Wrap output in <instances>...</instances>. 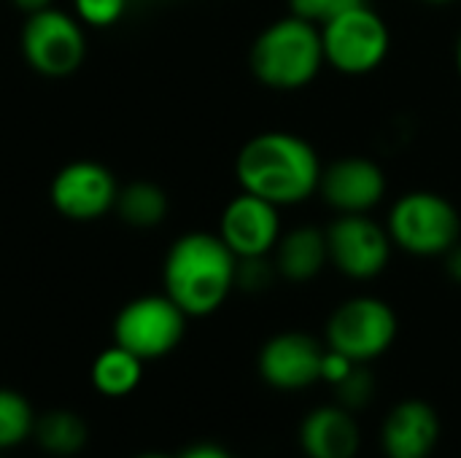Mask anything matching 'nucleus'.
Instances as JSON below:
<instances>
[{"instance_id": "13", "label": "nucleus", "mask_w": 461, "mask_h": 458, "mask_svg": "<svg viewBox=\"0 0 461 458\" xmlns=\"http://www.w3.org/2000/svg\"><path fill=\"white\" fill-rule=\"evenodd\" d=\"M324 348L305 332H281L270 337L257 359L259 375L267 386L281 391H300L321 381Z\"/></svg>"}, {"instance_id": "18", "label": "nucleus", "mask_w": 461, "mask_h": 458, "mask_svg": "<svg viewBox=\"0 0 461 458\" xmlns=\"http://www.w3.org/2000/svg\"><path fill=\"white\" fill-rule=\"evenodd\" d=\"M113 211L127 227L154 229L167 219L170 200L167 192L154 181H130L127 186H119Z\"/></svg>"}, {"instance_id": "24", "label": "nucleus", "mask_w": 461, "mask_h": 458, "mask_svg": "<svg viewBox=\"0 0 461 458\" xmlns=\"http://www.w3.org/2000/svg\"><path fill=\"white\" fill-rule=\"evenodd\" d=\"M278 275L276 262L267 256H251V259H238V275H235V289L246 292H265L273 278Z\"/></svg>"}, {"instance_id": "11", "label": "nucleus", "mask_w": 461, "mask_h": 458, "mask_svg": "<svg viewBox=\"0 0 461 458\" xmlns=\"http://www.w3.org/2000/svg\"><path fill=\"white\" fill-rule=\"evenodd\" d=\"M216 235L238 259L270 256L284 235L278 205L257 194L240 192L224 205Z\"/></svg>"}, {"instance_id": "15", "label": "nucleus", "mask_w": 461, "mask_h": 458, "mask_svg": "<svg viewBox=\"0 0 461 458\" xmlns=\"http://www.w3.org/2000/svg\"><path fill=\"white\" fill-rule=\"evenodd\" d=\"M300 445L308 458H354L359 429L346 408H319L300 427Z\"/></svg>"}, {"instance_id": "21", "label": "nucleus", "mask_w": 461, "mask_h": 458, "mask_svg": "<svg viewBox=\"0 0 461 458\" xmlns=\"http://www.w3.org/2000/svg\"><path fill=\"white\" fill-rule=\"evenodd\" d=\"M130 0H73V13L84 27L105 30L122 22Z\"/></svg>"}, {"instance_id": "8", "label": "nucleus", "mask_w": 461, "mask_h": 458, "mask_svg": "<svg viewBox=\"0 0 461 458\" xmlns=\"http://www.w3.org/2000/svg\"><path fill=\"white\" fill-rule=\"evenodd\" d=\"M397 337V313L378 297H351L335 308L327 321V348L365 364L392 348Z\"/></svg>"}, {"instance_id": "10", "label": "nucleus", "mask_w": 461, "mask_h": 458, "mask_svg": "<svg viewBox=\"0 0 461 458\" xmlns=\"http://www.w3.org/2000/svg\"><path fill=\"white\" fill-rule=\"evenodd\" d=\"M119 184L113 173L95 159H76L62 165L49 186L51 208L78 224H89L113 211Z\"/></svg>"}, {"instance_id": "27", "label": "nucleus", "mask_w": 461, "mask_h": 458, "mask_svg": "<svg viewBox=\"0 0 461 458\" xmlns=\"http://www.w3.org/2000/svg\"><path fill=\"white\" fill-rule=\"evenodd\" d=\"M181 458H230V454L221 451L219 445H194V448H189Z\"/></svg>"}, {"instance_id": "16", "label": "nucleus", "mask_w": 461, "mask_h": 458, "mask_svg": "<svg viewBox=\"0 0 461 458\" xmlns=\"http://www.w3.org/2000/svg\"><path fill=\"white\" fill-rule=\"evenodd\" d=\"M273 254L281 278L292 283H308L330 265L327 232L319 227H294L281 235Z\"/></svg>"}, {"instance_id": "31", "label": "nucleus", "mask_w": 461, "mask_h": 458, "mask_svg": "<svg viewBox=\"0 0 461 458\" xmlns=\"http://www.w3.org/2000/svg\"><path fill=\"white\" fill-rule=\"evenodd\" d=\"M138 458H167V456H159V454H146V456H138Z\"/></svg>"}, {"instance_id": "30", "label": "nucleus", "mask_w": 461, "mask_h": 458, "mask_svg": "<svg viewBox=\"0 0 461 458\" xmlns=\"http://www.w3.org/2000/svg\"><path fill=\"white\" fill-rule=\"evenodd\" d=\"M456 67H459V76H461V35H459V43H456Z\"/></svg>"}, {"instance_id": "29", "label": "nucleus", "mask_w": 461, "mask_h": 458, "mask_svg": "<svg viewBox=\"0 0 461 458\" xmlns=\"http://www.w3.org/2000/svg\"><path fill=\"white\" fill-rule=\"evenodd\" d=\"M421 3H427V5H451L456 0H421Z\"/></svg>"}, {"instance_id": "20", "label": "nucleus", "mask_w": 461, "mask_h": 458, "mask_svg": "<svg viewBox=\"0 0 461 458\" xmlns=\"http://www.w3.org/2000/svg\"><path fill=\"white\" fill-rule=\"evenodd\" d=\"M35 429V413L14 389H0V454L22 445L27 437H32Z\"/></svg>"}, {"instance_id": "7", "label": "nucleus", "mask_w": 461, "mask_h": 458, "mask_svg": "<svg viewBox=\"0 0 461 458\" xmlns=\"http://www.w3.org/2000/svg\"><path fill=\"white\" fill-rule=\"evenodd\" d=\"M186 313L162 292L130 300L113 319V343L143 362L162 359L178 348L186 332Z\"/></svg>"}, {"instance_id": "1", "label": "nucleus", "mask_w": 461, "mask_h": 458, "mask_svg": "<svg viewBox=\"0 0 461 458\" xmlns=\"http://www.w3.org/2000/svg\"><path fill=\"white\" fill-rule=\"evenodd\" d=\"M321 159L316 148L284 130L259 132L246 140L235 157V178L240 192L257 194L278 208L300 205L319 192Z\"/></svg>"}, {"instance_id": "23", "label": "nucleus", "mask_w": 461, "mask_h": 458, "mask_svg": "<svg viewBox=\"0 0 461 458\" xmlns=\"http://www.w3.org/2000/svg\"><path fill=\"white\" fill-rule=\"evenodd\" d=\"M286 3H289V13L321 27L330 19L340 16L343 11H348L354 5H362L365 0H286Z\"/></svg>"}, {"instance_id": "2", "label": "nucleus", "mask_w": 461, "mask_h": 458, "mask_svg": "<svg viewBox=\"0 0 461 458\" xmlns=\"http://www.w3.org/2000/svg\"><path fill=\"white\" fill-rule=\"evenodd\" d=\"M238 256L216 232H186L173 240L162 265L165 294L189 316L216 313L235 289Z\"/></svg>"}, {"instance_id": "28", "label": "nucleus", "mask_w": 461, "mask_h": 458, "mask_svg": "<svg viewBox=\"0 0 461 458\" xmlns=\"http://www.w3.org/2000/svg\"><path fill=\"white\" fill-rule=\"evenodd\" d=\"M14 8H19L22 13H35V11H43L49 5H54V0H11Z\"/></svg>"}, {"instance_id": "19", "label": "nucleus", "mask_w": 461, "mask_h": 458, "mask_svg": "<svg viewBox=\"0 0 461 458\" xmlns=\"http://www.w3.org/2000/svg\"><path fill=\"white\" fill-rule=\"evenodd\" d=\"M32 437L41 451L49 456H76L89 443V427L81 416L70 410H49L41 418H35Z\"/></svg>"}, {"instance_id": "3", "label": "nucleus", "mask_w": 461, "mask_h": 458, "mask_svg": "<svg viewBox=\"0 0 461 458\" xmlns=\"http://www.w3.org/2000/svg\"><path fill=\"white\" fill-rule=\"evenodd\" d=\"M249 65L254 78L276 92H297L316 81L324 59L321 30L294 13L270 22L251 43Z\"/></svg>"}, {"instance_id": "22", "label": "nucleus", "mask_w": 461, "mask_h": 458, "mask_svg": "<svg viewBox=\"0 0 461 458\" xmlns=\"http://www.w3.org/2000/svg\"><path fill=\"white\" fill-rule=\"evenodd\" d=\"M338 400H340V408H346V410H362V408H367V402L373 400V394H375V381H373V375L362 367V364H357L338 386Z\"/></svg>"}, {"instance_id": "14", "label": "nucleus", "mask_w": 461, "mask_h": 458, "mask_svg": "<svg viewBox=\"0 0 461 458\" xmlns=\"http://www.w3.org/2000/svg\"><path fill=\"white\" fill-rule=\"evenodd\" d=\"M440 437V418L421 400L400 402L384 421V451L389 458H427Z\"/></svg>"}, {"instance_id": "6", "label": "nucleus", "mask_w": 461, "mask_h": 458, "mask_svg": "<svg viewBox=\"0 0 461 458\" xmlns=\"http://www.w3.org/2000/svg\"><path fill=\"white\" fill-rule=\"evenodd\" d=\"M24 62L46 78L73 76L86 59V30L76 13L57 5L27 13L19 35Z\"/></svg>"}, {"instance_id": "17", "label": "nucleus", "mask_w": 461, "mask_h": 458, "mask_svg": "<svg viewBox=\"0 0 461 458\" xmlns=\"http://www.w3.org/2000/svg\"><path fill=\"white\" fill-rule=\"evenodd\" d=\"M89 378L97 394L111 397V400L127 397L143 381V359H138L135 354L113 343L111 348L97 354V359L92 362Z\"/></svg>"}, {"instance_id": "9", "label": "nucleus", "mask_w": 461, "mask_h": 458, "mask_svg": "<svg viewBox=\"0 0 461 458\" xmlns=\"http://www.w3.org/2000/svg\"><path fill=\"white\" fill-rule=\"evenodd\" d=\"M332 267L351 281L378 278L392 259V235L370 213H338L324 229Z\"/></svg>"}, {"instance_id": "4", "label": "nucleus", "mask_w": 461, "mask_h": 458, "mask_svg": "<svg viewBox=\"0 0 461 458\" xmlns=\"http://www.w3.org/2000/svg\"><path fill=\"white\" fill-rule=\"evenodd\" d=\"M386 229L392 243L411 256H446L461 240V216L456 205L427 189L405 192L389 211Z\"/></svg>"}, {"instance_id": "25", "label": "nucleus", "mask_w": 461, "mask_h": 458, "mask_svg": "<svg viewBox=\"0 0 461 458\" xmlns=\"http://www.w3.org/2000/svg\"><path fill=\"white\" fill-rule=\"evenodd\" d=\"M354 367H357V362H351L346 354H340L335 348H324V356H321V381L338 386Z\"/></svg>"}, {"instance_id": "5", "label": "nucleus", "mask_w": 461, "mask_h": 458, "mask_svg": "<svg viewBox=\"0 0 461 458\" xmlns=\"http://www.w3.org/2000/svg\"><path fill=\"white\" fill-rule=\"evenodd\" d=\"M319 30L327 65L343 76H367L378 70L392 49L386 19L367 3L343 11Z\"/></svg>"}, {"instance_id": "12", "label": "nucleus", "mask_w": 461, "mask_h": 458, "mask_svg": "<svg viewBox=\"0 0 461 458\" xmlns=\"http://www.w3.org/2000/svg\"><path fill=\"white\" fill-rule=\"evenodd\" d=\"M384 167L367 157H340L321 170L319 194L338 213H370L386 197Z\"/></svg>"}, {"instance_id": "26", "label": "nucleus", "mask_w": 461, "mask_h": 458, "mask_svg": "<svg viewBox=\"0 0 461 458\" xmlns=\"http://www.w3.org/2000/svg\"><path fill=\"white\" fill-rule=\"evenodd\" d=\"M443 259H446V273H448V278L461 286V240L446 254V256H443Z\"/></svg>"}]
</instances>
